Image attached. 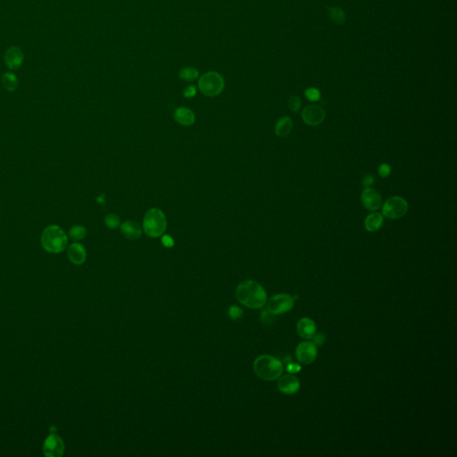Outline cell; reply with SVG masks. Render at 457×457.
Returning <instances> with one entry per match:
<instances>
[{
    "mask_svg": "<svg viewBox=\"0 0 457 457\" xmlns=\"http://www.w3.org/2000/svg\"><path fill=\"white\" fill-rule=\"evenodd\" d=\"M288 105L291 112L297 113L301 107V99H299L297 96H291L288 101Z\"/></svg>",
    "mask_w": 457,
    "mask_h": 457,
    "instance_id": "cell-25",
    "label": "cell"
},
{
    "mask_svg": "<svg viewBox=\"0 0 457 457\" xmlns=\"http://www.w3.org/2000/svg\"><path fill=\"white\" fill-rule=\"evenodd\" d=\"M300 370H301V366L297 364H289L287 366V371L290 374H296L300 372Z\"/></svg>",
    "mask_w": 457,
    "mask_h": 457,
    "instance_id": "cell-33",
    "label": "cell"
},
{
    "mask_svg": "<svg viewBox=\"0 0 457 457\" xmlns=\"http://www.w3.org/2000/svg\"><path fill=\"white\" fill-rule=\"evenodd\" d=\"M86 234L87 229L83 225H74L69 229V237L75 242L83 239Z\"/></svg>",
    "mask_w": 457,
    "mask_h": 457,
    "instance_id": "cell-22",
    "label": "cell"
},
{
    "mask_svg": "<svg viewBox=\"0 0 457 457\" xmlns=\"http://www.w3.org/2000/svg\"><path fill=\"white\" fill-rule=\"evenodd\" d=\"M67 255L69 260L74 265H83L86 261L87 253L83 246L80 243H73L67 249Z\"/></svg>",
    "mask_w": 457,
    "mask_h": 457,
    "instance_id": "cell-15",
    "label": "cell"
},
{
    "mask_svg": "<svg viewBox=\"0 0 457 457\" xmlns=\"http://www.w3.org/2000/svg\"><path fill=\"white\" fill-rule=\"evenodd\" d=\"M242 314H243V311L239 307L234 306V307H230V308L228 309V315L233 320L239 319L242 316Z\"/></svg>",
    "mask_w": 457,
    "mask_h": 457,
    "instance_id": "cell-27",
    "label": "cell"
},
{
    "mask_svg": "<svg viewBox=\"0 0 457 457\" xmlns=\"http://www.w3.org/2000/svg\"><path fill=\"white\" fill-rule=\"evenodd\" d=\"M317 347L312 342L305 341L296 347V357L302 364H311L317 357Z\"/></svg>",
    "mask_w": 457,
    "mask_h": 457,
    "instance_id": "cell-9",
    "label": "cell"
},
{
    "mask_svg": "<svg viewBox=\"0 0 457 457\" xmlns=\"http://www.w3.org/2000/svg\"><path fill=\"white\" fill-rule=\"evenodd\" d=\"M167 222L165 213L158 208H151L144 216L143 229L148 237L158 238L165 233Z\"/></svg>",
    "mask_w": 457,
    "mask_h": 457,
    "instance_id": "cell-4",
    "label": "cell"
},
{
    "mask_svg": "<svg viewBox=\"0 0 457 457\" xmlns=\"http://www.w3.org/2000/svg\"><path fill=\"white\" fill-rule=\"evenodd\" d=\"M292 129L293 123L289 116L281 117V119L276 123L275 133L278 137L285 138L291 134Z\"/></svg>",
    "mask_w": 457,
    "mask_h": 457,
    "instance_id": "cell-19",
    "label": "cell"
},
{
    "mask_svg": "<svg viewBox=\"0 0 457 457\" xmlns=\"http://www.w3.org/2000/svg\"><path fill=\"white\" fill-rule=\"evenodd\" d=\"M305 95H306V98L309 101H312V102H316L321 98L320 91L315 88H307L306 92H305Z\"/></svg>",
    "mask_w": 457,
    "mask_h": 457,
    "instance_id": "cell-26",
    "label": "cell"
},
{
    "mask_svg": "<svg viewBox=\"0 0 457 457\" xmlns=\"http://www.w3.org/2000/svg\"><path fill=\"white\" fill-rule=\"evenodd\" d=\"M361 200L364 208L369 211H377L381 206V196L374 188L365 187L361 195Z\"/></svg>",
    "mask_w": 457,
    "mask_h": 457,
    "instance_id": "cell-11",
    "label": "cell"
},
{
    "mask_svg": "<svg viewBox=\"0 0 457 457\" xmlns=\"http://www.w3.org/2000/svg\"><path fill=\"white\" fill-rule=\"evenodd\" d=\"M104 224L109 228H116L120 226V218L115 214H108L104 218Z\"/></svg>",
    "mask_w": 457,
    "mask_h": 457,
    "instance_id": "cell-24",
    "label": "cell"
},
{
    "mask_svg": "<svg viewBox=\"0 0 457 457\" xmlns=\"http://www.w3.org/2000/svg\"><path fill=\"white\" fill-rule=\"evenodd\" d=\"M162 244L164 245L166 248L171 249L174 246V240L170 235H164L162 237Z\"/></svg>",
    "mask_w": 457,
    "mask_h": 457,
    "instance_id": "cell-32",
    "label": "cell"
},
{
    "mask_svg": "<svg viewBox=\"0 0 457 457\" xmlns=\"http://www.w3.org/2000/svg\"><path fill=\"white\" fill-rule=\"evenodd\" d=\"M311 339H312V343L316 347H320V346H322L326 341V337H325V335L323 333H315Z\"/></svg>",
    "mask_w": 457,
    "mask_h": 457,
    "instance_id": "cell-30",
    "label": "cell"
},
{
    "mask_svg": "<svg viewBox=\"0 0 457 457\" xmlns=\"http://www.w3.org/2000/svg\"><path fill=\"white\" fill-rule=\"evenodd\" d=\"M5 64L10 70H17L21 67L24 55L21 48L16 46H13L6 49L4 56Z\"/></svg>",
    "mask_w": 457,
    "mask_h": 457,
    "instance_id": "cell-12",
    "label": "cell"
},
{
    "mask_svg": "<svg viewBox=\"0 0 457 457\" xmlns=\"http://www.w3.org/2000/svg\"><path fill=\"white\" fill-rule=\"evenodd\" d=\"M238 301L251 309H260L267 302V294L265 289L258 282L247 280L239 283L236 290Z\"/></svg>",
    "mask_w": 457,
    "mask_h": 457,
    "instance_id": "cell-1",
    "label": "cell"
},
{
    "mask_svg": "<svg viewBox=\"0 0 457 457\" xmlns=\"http://www.w3.org/2000/svg\"><path fill=\"white\" fill-rule=\"evenodd\" d=\"M1 83H2L3 87L6 90L11 91V92L16 90L18 88V85H19L17 76L15 73H11V72H7V73L3 74L2 78H1Z\"/></svg>",
    "mask_w": 457,
    "mask_h": 457,
    "instance_id": "cell-20",
    "label": "cell"
},
{
    "mask_svg": "<svg viewBox=\"0 0 457 457\" xmlns=\"http://www.w3.org/2000/svg\"><path fill=\"white\" fill-rule=\"evenodd\" d=\"M378 172H379V176L381 177V178H387V177L390 176V173H391V167L388 164H382V165L379 166Z\"/></svg>",
    "mask_w": 457,
    "mask_h": 457,
    "instance_id": "cell-29",
    "label": "cell"
},
{
    "mask_svg": "<svg viewBox=\"0 0 457 457\" xmlns=\"http://www.w3.org/2000/svg\"><path fill=\"white\" fill-rule=\"evenodd\" d=\"M173 117L178 124L183 126H190L195 123V120H196L192 110L187 107H183V106L179 107L174 111Z\"/></svg>",
    "mask_w": 457,
    "mask_h": 457,
    "instance_id": "cell-17",
    "label": "cell"
},
{
    "mask_svg": "<svg viewBox=\"0 0 457 457\" xmlns=\"http://www.w3.org/2000/svg\"><path fill=\"white\" fill-rule=\"evenodd\" d=\"M42 248L48 253L58 254L66 249L67 235L57 225H49L42 234Z\"/></svg>",
    "mask_w": 457,
    "mask_h": 457,
    "instance_id": "cell-3",
    "label": "cell"
},
{
    "mask_svg": "<svg viewBox=\"0 0 457 457\" xmlns=\"http://www.w3.org/2000/svg\"><path fill=\"white\" fill-rule=\"evenodd\" d=\"M408 211V204L405 198L398 196L390 197L386 200L382 208V214L386 218L397 220L405 216Z\"/></svg>",
    "mask_w": 457,
    "mask_h": 457,
    "instance_id": "cell-6",
    "label": "cell"
},
{
    "mask_svg": "<svg viewBox=\"0 0 457 457\" xmlns=\"http://www.w3.org/2000/svg\"><path fill=\"white\" fill-rule=\"evenodd\" d=\"M253 369L260 379L271 381L281 377L283 373V364L271 355L262 354L254 361Z\"/></svg>",
    "mask_w": 457,
    "mask_h": 457,
    "instance_id": "cell-2",
    "label": "cell"
},
{
    "mask_svg": "<svg viewBox=\"0 0 457 457\" xmlns=\"http://www.w3.org/2000/svg\"><path fill=\"white\" fill-rule=\"evenodd\" d=\"M225 86L224 79L216 72H208L204 73L198 80V88L207 97L213 98L223 92Z\"/></svg>",
    "mask_w": 457,
    "mask_h": 457,
    "instance_id": "cell-5",
    "label": "cell"
},
{
    "mask_svg": "<svg viewBox=\"0 0 457 457\" xmlns=\"http://www.w3.org/2000/svg\"><path fill=\"white\" fill-rule=\"evenodd\" d=\"M197 93V88L195 86H187L183 91V96L186 99H192Z\"/></svg>",
    "mask_w": 457,
    "mask_h": 457,
    "instance_id": "cell-31",
    "label": "cell"
},
{
    "mask_svg": "<svg viewBox=\"0 0 457 457\" xmlns=\"http://www.w3.org/2000/svg\"><path fill=\"white\" fill-rule=\"evenodd\" d=\"M274 321V314L270 313L269 311L265 310L261 313V322L265 323L266 325H269L271 322Z\"/></svg>",
    "mask_w": 457,
    "mask_h": 457,
    "instance_id": "cell-28",
    "label": "cell"
},
{
    "mask_svg": "<svg viewBox=\"0 0 457 457\" xmlns=\"http://www.w3.org/2000/svg\"><path fill=\"white\" fill-rule=\"evenodd\" d=\"M121 232L126 239L135 240L142 235V229L134 221H126L121 225Z\"/></svg>",
    "mask_w": 457,
    "mask_h": 457,
    "instance_id": "cell-16",
    "label": "cell"
},
{
    "mask_svg": "<svg viewBox=\"0 0 457 457\" xmlns=\"http://www.w3.org/2000/svg\"><path fill=\"white\" fill-rule=\"evenodd\" d=\"M297 334L305 339H311L316 333V325L310 318H302L296 324Z\"/></svg>",
    "mask_w": 457,
    "mask_h": 457,
    "instance_id": "cell-14",
    "label": "cell"
},
{
    "mask_svg": "<svg viewBox=\"0 0 457 457\" xmlns=\"http://www.w3.org/2000/svg\"><path fill=\"white\" fill-rule=\"evenodd\" d=\"M294 303L295 298L291 295L278 294L271 296L269 300H267L265 305L267 307V311L277 315L291 311L294 307Z\"/></svg>",
    "mask_w": 457,
    "mask_h": 457,
    "instance_id": "cell-7",
    "label": "cell"
},
{
    "mask_svg": "<svg viewBox=\"0 0 457 457\" xmlns=\"http://www.w3.org/2000/svg\"><path fill=\"white\" fill-rule=\"evenodd\" d=\"M325 117V110L316 104H310L302 112V119L304 123L312 127L322 125Z\"/></svg>",
    "mask_w": 457,
    "mask_h": 457,
    "instance_id": "cell-8",
    "label": "cell"
},
{
    "mask_svg": "<svg viewBox=\"0 0 457 457\" xmlns=\"http://www.w3.org/2000/svg\"><path fill=\"white\" fill-rule=\"evenodd\" d=\"M374 182H375V178L374 176L366 175L363 179V185H364V187H369L372 185H374Z\"/></svg>",
    "mask_w": 457,
    "mask_h": 457,
    "instance_id": "cell-34",
    "label": "cell"
},
{
    "mask_svg": "<svg viewBox=\"0 0 457 457\" xmlns=\"http://www.w3.org/2000/svg\"><path fill=\"white\" fill-rule=\"evenodd\" d=\"M43 451L47 457H61L64 452V444L62 438L57 435H50L44 443Z\"/></svg>",
    "mask_w": 457,
    "mask_h": 457,
    "instance_id": "cell-10",
    "label": "cell"
},
{
    "mask_svg": "<svg viewBox=\"0 0 457 457\" xmlns=\"http://www.w3.org/2000/svg\"><path fill=\"white\" fill-rule=\"evenodd\" d=\"M278 388L285 395H295L300 389V382L294 375L287 374L279 379Z\"/></svg>",
    "mask_w": 457,
    "mask_h": 457,
    "instance_id": "cell-13",
    "label": "cell"
},
{
    "mask_svg": "<svg viewBox=\"0 0 457 457\" xmlns=\"http://www.w3.org/2000/svg\"><path fill=\"white\" fill-rule=\"evenodd\" d=\"M180 78L186 82H194L198 78V71L194 67H185L180 71Z\"/></svg>",
    "mask_w": 457,
    "mask_h": 457,
    "instance_id": "cell-23",
    "label": "cell"
},
{
    "mask_svg": "<svg viewBox=\"0 0 457 457\" xmlns=\"http://www.w3.org/2000/svg\"><path fill=\"white\" fill-rule=\"evenodd\" d=\"M383 222H384L383 215L381 213L375 212V213H371L366 217L364 221V227L366 228V230H368L370 232H374L381 228Z\"/></svg>",
    "mask_w": 457,
    "mask_h": 457,
    "instance_id": "cell-18",
    "label": "cell"
},
{
    "mask_svg": "<svg viewBox=\"0 0 457 457\" xmlns=\"http://www.w3.org/2000/svg\"><path fill=\"white\" fill-rule=\"evenodd\" d=\"M329 16L333 22L336 24H344L346 22V14L345 12L338 6H332L329 8Z\"/></svg>",
    "mask_w": 457,
    "mask_h": 457,
    "instance_id": "cell-21",
    "label": "cell"
}]
</instances>
